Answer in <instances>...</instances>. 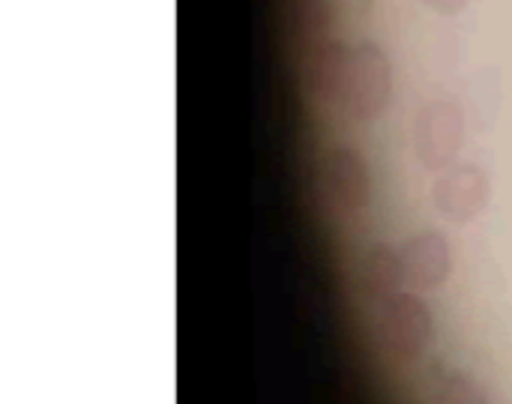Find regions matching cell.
<instances>
[{"instance_id":"5b68a950","label":"cell","mask_w":512,"mask_h":404,"mask_svg":"<svg viewBox=\"0 0 512 404\" xmlns=\"http://www.w3.org/2000/svg\"><path fill=\"white\" fill-rule=\"evenodd\" d=\"M402 282L420 291H435L450 276V246L441 231H423L399 252Z\"/></svg>"},{"instance_id":"9c48e42d","label":"cell","mask_w":512,"mask_h":404,"mask_svg":"<svg viewBox=\"0 0 512 404\" xmlns=\"http://www.w3.org/2000/svg\"><path fill=\"white\" fill-rule=\"evenodd\" d=\"M330 18H333V12H330V3L327 0H294L291 3L294 33L306 45L324 42V36L330 30Z\"/></svg>"},{"instance_id":"ba28073f","label":"cell","mask_w":512,"mask_h":404,"mask_svg":"<svg viewBox=\"0 0 512 404\" xmlns=\"http://www.w3.org/2000/svg\"><path fill=\"white\" fill-rule=\"evenodd\" d=\"M363 279H366V288H369L375 297L393 294V291L402 285V264H399V255H396L393 249L375 246V249L369 252V258H366Z\"/></svg>"},{"instance_id":"6da1fadb","label":"cell","mask_w":512,"mask_h":404,"mask_svg":"<svg viewBox=\"0 0 512 404\" xmlns=\"http://www.w3.org/2000/svg\"><path fill=\"white\" fill-rule=\"evenodd\" d=\"M393 96V63L387 51L375 42L351 45L348 69L339 93V108L360 123L381 117Z\"/></svg>"},{"instance_id":"7a4b0ae2","label":"cell","mask_w":512,"mask_h":404,"mask_svg":"<svg viewBox=\"0 0 512 404\" xmlns=\"http://www.w3.org/2000/svg\"><path fill=\"white\" fill-rule=\"evenodd\" d=\"M465 144V111L453 99H432L417 111L414 150L429 171H444L456 162Z\"/></svg>"},{"instance_id":"277c9868","label":"cell","mask_w":512,"mask_h":404,"mask_svg":"<svg viewBox=\"0 0 512 404\" xmlns=\"http://www.w3.org/2000/svg\"><path fill=\"white\" fill-rule=\"evenodd\" d=\"M321 189L345 210H363L372 195L366 159L351 147H333L321 159Z\"/></svg>"},{"instance_id":"3957f363","label":"cell","mask_w":512,"mask_h":404,"mask_svg":"<svg viewBox=\"0 0 512 404\" xmlns=\"http://www.w3.org/2000/svg\"><path fill=\"white\" fill-rule=\"evenodd\" d=\"M489 192H492V183L483 168L450 165L438 177L432 189V201L450 222H471L486 210Z\"/></svg>"},{"instance_id":"30bf717a","label":"cell","mask_w":512,"mask_h":404,"mask_svg":"<svg viewBox=\"0 0 512 404\" xmlns=\"http://www.w3.org/2000/svg\"><path fill=\"white\" fill-rule=\"evenodd\" d=\"M432 12H438V15H444V18H456V15H462L465 9H468V3L471 0H423Z\"/></svg>"},{"instance_id":"52a82bcc","label":"cell","mask_w":512,"mask_h":404,"mask_svg":"<svg viewBox=\"0 0 512 404\" xmlns=\"http://www.w3.org/2000/svg\"><path fill=\"white\" fill-rule=\"evenodd\" d=\"M348 54L351 45L336 42V39H324L318 45H312L309 54V81L315 87V93L324 102L339 105V93H342V81H345V69H348Z\"/></svg>"},{"instance_id":"8992f818","label":"cell","mask_w":512,"mask_h":404,"mask_svg":"<svg viewBox=\"0 0 512 404\" xmlns=\"http://www.w3.org/2000/svg\"><path fill=\"white\" fill-rule=\"evenodd\" d=\"M384 336L399 354H417L432 336L429 309L417 297H393L384 309Z\"/></svg>"}]
</instances>
